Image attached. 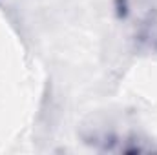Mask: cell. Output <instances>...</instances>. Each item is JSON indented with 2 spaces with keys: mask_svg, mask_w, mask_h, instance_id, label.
Instances as JSON below:
<instances>
[{
  "mask_svg": "<svg viewBox=\"0 0 157 155\" xmlns=\"http://www.w3.org/2000/svg\"><path fill=\"white\" fill-rule=\"evenodd\" d=\"M119 13L124 18H132L135 26H141L155 18L154 0H119Z\"/></svg>",
  "mask_w": 157,
  "mask_h": 155,
  "instance_id": "obj_1",
  "label": "cell"
}]
</instances>
